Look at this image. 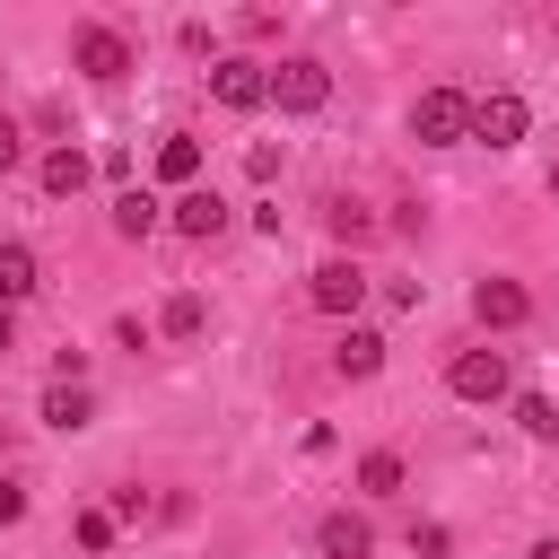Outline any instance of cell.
<instances>
[{
	"label": "cell",
	"instance_id": "1",
	"mask_svg": "<svg viewBox=\"0 0 559 559\" xmlns=\"http://www.w3.org/2000/svg\"><path fill=\"white\" fill-rule=\"evenodd\" d=\"M463 131H472V96H463V87H428V96L411 105V140H419V148H454Z\"/></svg>",
	"mask_w": 559,
	"mask_h": 559
},
{
	"label": "cell",
	"instance_id": "2",
	"mask_svg": "<svg viewBox=\"0 0 559 559\" xmlns=\"http://www.w3.org/2000/svg\"><path fill=\"white\" fill-rule=\"evenodd\" d=\"M70 70H79V79H96V87H114V79L131 70V44H122L114 26H96V17H87V26L70 35Z\"/></svg>",
	"mask_w": 559,
	"mask_h": 559
},
{
	"label": "cell",
	"instance_id": "3",
	"mask_svg": "<svg viewBox=\"0 0 559 559\" xmlns=\"http://www.w3.org/2000/svg\"><path fill=\"white\" fill-rule=\"evenodd\" d=\"M323 96H332V70H323L314 52H297V61L271 70V105H280V114H323Z\"/></svg>",
	"mask_w": 559,
	"mask_h": 559
},
{
	"label": "cell",
	"instance_id": "4",
	"mask_svg": "<svg viewBox=\"0 0 559 559\" xmlns=\"http://www.w3.org/2000/svg\"><path fill=\"white\" fill-rule=\"evenodd\" d=\"M306 306H314V314H358V306H367V271H358L349 253L314 262V280H306Z\"/></svg>",
	"mask_w": 559,
	"mask_h": 559
},
{
	"label": "cell",
	"instance_id": "5",
	"mask_svg": "<svg viewBox=\"0 0 559 559\" xmlns=\"http://www.w3.org/2000/svg\"><path fill=\"white\" fill-rule=\"evenodd\" d=\"M445 384H454V402H507V349H454V367H445Z\"/></svg>",
	"mask_w": 559,
	"mask_h": 559
},
{
	"label": "cell",
	"instance_id": "6",
	"mask_svg": "<svg viewBox=\"0 0 559 559\" xmlns=\"http://www.w3.org/2000/svg\"><path fill=\"white\" fill-rule=\"evenodd\" d=\"M210 96L227 105V114H253V105H271V61H210Z\"/></svg>",
	"mask_w": 559,
	"mask_h": 559
},
{
	"label": "cell",
	"instance_id": "7",
	"mask_svg": "<svg viewBox=\"0 0 559 559\" xmlns=\"http://www.w3.org/2000/svg\"><path fill=\"white\" fill-rule=\"evenodd\" d=\"M533 131V105L515 96V87H489L480 105H472V140H489V148H515Z\"/></svg>",
	"mask_w": 559,
	"mask_h": 559
},
{
	"label": "cell",
	"instance_id": "8",
	"mask_svg": "<svg viewBox=\"0 0 559 559\" xmlns=\"http://www.w3.org/2000/svg\"><path fill=\"white\" fill-rule=\"evenodd\" d=\"M166 227H175V236H192V245H210V236L227 227V201L192 183V192H175V201H166Z\"/></svg>",
	"mask_w": 559,
	"mask_h": 559
},
{
	"label": "cell",
	"instance_id": "9",
	"mask_svg": "<svg viewBox=\"0 0 559 559\" xmlns=\"http://www.w3.org/2000/svg\"><path fill=\"white\" fill-rule=\"evenodd\" d=\"M472 314H480V332H515L533 314V297H524V280H480L472 288Z\"/></svg>",
	"mask_w": 559,
	"mask_h": 559
},
{
	"label": "cell",
	"instance_id": "10",
	"mask_svg": "<svg viewBox=\"0 0 559 559\" xmlns=\"http://www.w3.org/2000/svg\"><path fill=\"white\" fill-rule=\"evenodd\" d=\"M332 367H341L349 384H367V376L384 367V332H367V323H349V332L332 341Z\"/></svg>",
	"mask_w": 559,
	"mask_h": 559
},
{
	"label": "cell",
	"instance_id": "11",
	"mask_svg": "<svg viewBox=\"0 0 559 559\" xmlns=\"http://www.w3.org/2000/svg\"><path fill=\"white\" fill-rule=\"evenodd\" d=\"M314 542H323V559H367V550H376L367 515H349V507H341V515H323V524H314Z\"/></svg>",
	"mask_w": 559,
	"mask_h": 559
},
{
	"label": "cell",
	"instance_id": "12",
	"mask_svg": "<svg viewBox=\"0 0 559 559\" xmlns=\"http://www.w3.org/2000/svg\"><path fill=\"white\" fill-rule=\"evenodd\" d=\"M157 175H166L175 192H192V175H201V140H192V131H166V140H157Z\"/></svg>",
	"mask_w": 559,
	"mask_h": 559
},
{
	"label": "cell",
	"instance_id": "13",
	"mask_svg": "<svg viewBox=\"0 0 559 559\" xmlns=\"http://www.w3.org/2000/svg\"><path fill=\"white\" fill-rule=\"evenodd\" d=\"M157 227H166V210H157L148 192H114V236L140 245V236H157Z\"/></svg>",
	"mask_w": 559,
	"mask_h": 559
},
{
	"label": "cell",
	"instance_id": "14",
	"mask_svg": "<svg viewBox=\"0 0 559 559\" xmlns=\"http://www.w3.org/2000/svg\"><path fill=\"white\" fill-rule=\"evenodd\" d=\"M17 297H35V245H0V306H17Z\"/></svg>",
	"mask_w": 559,
	"mask_h": 559
},
{
	"label": "cell",
	"instance_id": "15",
	"mask_svg": "<svg viewBox=\"0 0 559 559\" xmlns=\"http://www.w3.org/2000/svg\"><path fill=\"white\" fill-rule=\"evenodd\" d=\"M44 419H52V428H87V419H96L87 384H44Z\"/></svg>",
	"mask_w": 559,
	"mask_h": 559
},
{
	"label": "cell",
	"instance_id": "16",
	"mask_svg": "<svg viewBox=\"0 0 559 559\" xmlns=\"http://www.w3.org/2000/svg\"><path fill=\"white\" fill-rule=\"evenodd\" d=\"M44 192H52V201L87 192V157H79V148H52V157H44Z\"/></svg>",
	"mask_w": 559,
	"mask_h": 559
},
{
	"label": "cell",
	"instance_id": "17",
	"mask_svg": "<svg viewBox=\"0 0 559 559\" xmlns=\"http://www.w3.org/2000/svg\"><path fill=\"white\" fill-rule=\"evenodd\" d=\"M323 227H332L341 245H367V236H376V210H367V201H323Z\"/></svg>",
	"mask_w": 559,
	"mask_h": 559
},
{
	"label": "cell",
	"instance_id": "18",
	"mask_svg": "<svg viewBox=\"0 0 559 559\" xmlns=\"http://www.w3.org/2000/svg\"><path fill=\"white\" fill-rule=\"evenodd\" d=\"M201 323H210V306H201L192 288H175V297H166V314H157V332H166V341H192Z\"/></svg>",
	"mask_w": 559,
	"mask_h": 559
},
{
	"label": "cell",
	"instance_id": "19",
	"mask_svg": "<svg viewBox=\"0 0 559 559\" xmlns=\"http://www.w3.org/2000/svg\"><path fill=\"white\" fill-rule=\"evenodd\" d=\"M515 428H524L533 445H550V437H559V402H550V393H515Z\"/></svg>",
	"mask_w": 559,
	"mask_h": 559
},
{
	"label": "cell",
	"instance_id": "20",
	"mask_svg": "<svg viewBox=\"0 0 559 559\" xmlns=\"http://www.w3.org/2000/svg\"><path fill=\"white\" fill-rule=\"evenodd\" d=\"M358 489H367V498H393V489H402V454H393V445H376V454L358 463Z\"/></svg>",
	"mask_w": 559,
	"mask_h": 559
},
{
	"label": "cell",
	"instance_id": "21",
	"mask_svg": "<svg viewBox=\"0 0 559 559\" xmlns=\"http://www.w3.org/2000/svg\"><path fill=\"white\" fill-rule=\"evenodd\" d=\"M105 542H114V507H87L79 515V550H105Z\"/></svg>",
	"mask_w": 559,
	"mask_h": 559
},
{
	"label": "cell",
	"instance_id": "22",
	"mask_svg": "<svg viewBox=\"0 0 559 559\" xmlns=\"http://www.w3.org/2000/svg\"><path fill=\"white\" fill-rule=\"evenodd\" d=\"M17 157H26V140H17V122L0 114V175H17Z\"/></svg>",
	"mask_w": 559,
	"mask_h": 559
},
{
	"label": "cell",
	"instance_id": "23",
	"mask_svg": "<svg viewBox=\"0 0 559 559\" xmlns=\"http://www.w3.org/2000/svg\"><path fill=\"white\" fill-rule=\"evenodd\" d=\"M17 515H26V489H17V480H0V524H17Z\"/></svg>",
	"mask_w": 559,
	"mask_h": 559
},
{
	"label": "cell",
	"instance_id": "24",
	"mask_svg": "<svg viewBox=\"0 0 559 559\" xmlns=\"http://www.w3.org/2000/svg\"><path fill=\"white\" fill-rule=\"evenodd\" d=\"M9 349H17V323H9V306H0V358H9Z\"/></svg>",
	"mask_w": 559,
	"mask_h": 559
},
{
	"label": "cell",
	"instance_id": "25",
	"mask_svg": "<svg viewBox=\"0 0 559 559\" xmlns=\"http://www.w3.org/2000/svg\"><path fill=\"white\" fill-rule=\"evenodd\" d=\"M524 559H559V533H550V542H533V550H524Z\"/></svg>",
	"mask_w": 559,
	"mask_h": 559
},
{
	"label": "cell",
	"instance_id": "26",
	"mask_svg": "<svg viewBox=\"0 0 559 559\" xmlns=\"http://www.w3.org/2000/svg\"><path fill=\"white\" fill-rule=\"evenodd\" d=\"M550 192H559V166H550Z\"/></svg>",
	"mask_w": 559,
	"mask_h": 559
}]
</instances>
